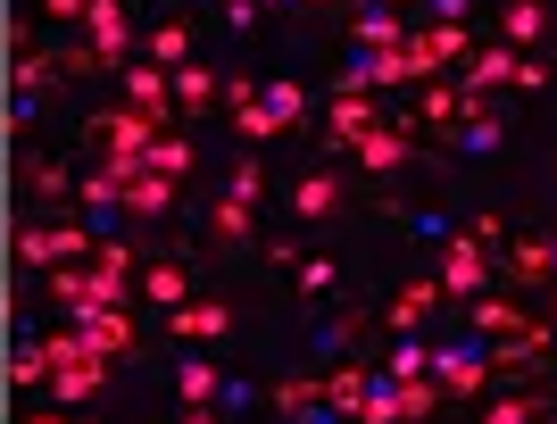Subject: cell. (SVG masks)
<instances>
[{"label":"cell","instance_id":"9a60e30c","mask_svg":"<svg viewBox=\"0 0 557 424\" xmlns=\"http://www.w3.org/2000/svg\"><path fill=\"white\" fill-rule=\"evenodd\" d=\"M184 291H191V283H184V266H150V300H159V308H175Z\"/></svg>","mask_w":557,"mask_h":424},{"label":"cell","instance_id":"3957f363","mask_svg":"<svg viewBox=\"0 0 557 424\" xmlns=\"http://www.w3.org/2000/svg\"><path fill=\"white\" fill-rule=\"evenodd\" d=\"M442 291H483V275H491V266H483V241H449V250H442Z\"/></svg>","mask_w":557,"mask_h":424},{"label":"cell","instance_id":"7a4b0ae2","mask_svg":"<svg viewBox=\"0 0 557 424\" xmlns=\"http://www.w3.org/2000/svg\"><path fill=\"white\" fill-rule=\"evenodd\" d=\"M442 59H466V25H424L408 42V67H442Z\"/></svg>","mask_w":557,"mask_h":424},{"label":"cell","instance_id":"52a82bcc","mask_svg":"<svg viewBox=\"0 0 557 424\" xmlns=\"http://www.w3.org/2000/svg\"><path fill=\"white\" fill-rule=\"evenodd\" d=\"M483 375H491V358H466V350L442 358V383H449V391H483Z\"/></svg>","mask_w":557,"mask_h":424},{"label":"cell","instance_id":"5bb4252c","mask_svg":"<svg viewBox=\"0 0 557 424\" xmlns=\"http://www.w3.org/2000/svg\"><path fill=\"white\" fill-rule=\"evenodd\" d=\"M258 117H267V125H292V117H300V92H292V84H275V92L258 100Z\"/></svg>","mask_w":557,"mask_h":424},{"label":"cell","instance_id":"9c48e42d","mask_svg":"<svg viewBox=\"0 0 557 424\" xmlns=\"http://www.w3.org/2000/svg\"><path fill=\"white\" fill-rule=\"evenodd\" d=\"M209 234L216 241H250V200H233V191H225V209L209 216Z\"/></svg>","mask_w":557,"mask_h":424},{"label":"cell","instance_id":"ffe728a7","mask_svg":"<svg viewBox=\"0 0 557 424\" xmlns=\"http://www.w3.org/2000/svg\"><path fill=\"white\" fill-rule=\"evenodd\" d=\"M483 424H533V400H491Z\"/></svg>","mask_w":557,"mask_h":424},{"label":"cell","instance_id":"44dd1931","mask_svg":"<svg viewBox=\"0 0 557 424\" xmlns=\"http://www.w3.org/2000/svg\"><path fill=\"white\" fill-rule=\"evenodd\" d=\"M159 100H166V75H134V109H141V117H150Z\"/></svg>","mask_w":557,"mask_h":424},{"label":"cell","instance_id":"6da1fadb","mask_svg":"<svg viewBox=\"0 0 557 424\" xmlns=\"http://www.w3.org/2000/svg\"><path fill=\"white\" fill-rule=\"evenodd\" d=\"M508 75H516V50H508V42L474 50V59H466V100H491L499 84H508Z\"/></svg>","mask_w":557,"mask_h":424},{"label":"cell","instance_id":"7c38bea8","mask_svg":"<svg viewBox=\"0 0 557 424\" xmlns=\"http://www.w3.org/2000/svg\"><path fill=\"white\" fill-rule=\"evenodd\" d=\"M474 325H483V333H533V325H524V316H516L508 300H483V308H474Z\"/></svg>","mask_w":557,"mask_h":424},{"label":"cell","instance_id":"4fadbf2b","mask_svg":"<svg viewBox=\"0 0 557 424\" xmlns=\"http://www.w3.org/2000/svg\"><path fill=\"white\" fill-rule=\"evenodd\" d=\"M184 25H159V34H150V59H159V67H184Z\"/></svg>","mask_w":557,"mask_h":424},{"label":"cell","instance_id":"d4e9b609","mask_svg":"<svg viewBox=\"0 0 557 424\" xmlns=\"http://www.w3.org/2000/svg\"><path fill=\"white\" fill-rule=\"evenodd\" d=\"M392 9H399V0H392Z\"/></svg>","mask_w":557,"mask_h":424},{"label":"cell","instance_id":"2e32d148","mask_svg":"<svg viewBox=\"0 0 557 424\" xmlns=\"http://www.w3.org/2000/svg\"><path fill=\"white\" fill-rule=\"evenodd\" d=\"M275 408L283 416H308V408H317V383H275Z\"/></svg>","mask_w":557,"mask_h":424},{"label":"cell","instance_id":"e0dca14e","mask_svg":"<svg viewBox=\"0 0 557 424\" xmlns=\"http://www.w3.org/2000/svg\"><path fill=\"white\" fill-rule=\"evenodd\" d=\"M175 92H184V100H191V109H200V100H209V92H216V75H200V67H175Z\"/></svg>","mask_w":557,"mask_h":424},{"label":"cell","instance_id":"d6986e66","mask_svg":"<svg viewBox=\"0 0 557 424\" xmlns=\"http://www.w3.org/2000/svg\"><path fill=\"white\" fill-rule=\"evenodd\" d=\"M424 358H433L424 341H399V350H392V375H399V383H408V375H424Z\"/></svg>","mask_w":557,"mask_h":424},{"label":"cell","instance_id":"8fae6325","mask_svg":"<svg viewBox=\"0 0 557 424\" xmlns=\"http://www.w3.org/2000/svg\"><path fill=\"white\" fill-rule=\"evenodd\" d=\"M433 291H442V283H408V291H399V308H392V325L408 333V325L424 316V308H433Z\"/></svg>","mask_w":557,"mask_h":424},{"label":"cell","instance_id":"30bf717a","mask_svg":"<svg viewBox=\"0 0 557 424\" xmlns=\"http://www.w3.org/2000/svg\"><path fill=\"white\" fill-rule=\"evenodd\" d=\"M367 125H374V109H367L358 92H342V100H333V134H342V141H358Z\"/></svg>","mask_w":557,"mask_h":424},{"label":"cell","instance_id":"8992f818","mask_svg":"<svg viewBox=\"0 0 557 424\" xmlns=\"http://www.w3.org/2000/svg\"><path fill=\"white\" fill-rule=\"evenodd\" d=\"M292 209L300 216H333L342 209V175H300V184H292Z\"/></svg>","mask_w":557,"mask_h":424},{"label":"cell","instance_id":"ba28073f","mask_svg":"<svg viewBox=\"0 0 557 424\" xmlns=\"http://www.w3.org/2000/svg\"><path fill=\"white\" fill-rule=\"evenodd\" d=\"M141 159L159 166V175H184V166H191V141H175V134H150V150H141Z\"/></svg>","mask_w":557,"mask_h":424},{"label":"cell","instance_id":"ac0fdd59","mask_svg":"<svg viewBox=\"0 0 557 424\" xmlns=\"http://www.w3.org/2000/svg\"><path fill=\"white\" fill-rule=\"evenodd\" d=\"M367 42H374V50H392V42H399V25H392V17H358V50H367Z\"/></svg>","mask_w":557,"mask_h":424},{"label":"cell","instance_id":"603a6c76","mask_svg":"<svg viewBox=\"0 0 557 424\" xmlns=\"http://www.w3.org/2000/svg\"><path fill=\"white\" fill-rule=\"evenodd\" d=\"M175 200V175H159V184H134V209H166Z\"/></svg>","mask_w":557,"mask_h":424},{"label":"cell","instance_id":"7402d4cb","mask_svg":"<svg viewBox=\"0 0 557 424\" xmlns=\"http://www.w3.org/2000/svg\"><path fill=\"white\" fill-rule=\"evenodd\" d=\"M184 333H200V341H209V333H225V308H184Z\"/></svg>","mask_w":557,"mask_h":424},{"label":"cell","instance_id":"cb8c5ba5","mask_svg":"<svg viewBox=\"0 0 557 424\" xmlns=\"http://www.w3.org/2000/svg\"><path fill=\"white\" fill-rule=\"evenodd\" d=\"M92 25H100V50H116V42H125V25H116V9H109V0L92 9Z\"/></svg>","mask_w":557,"mask_h":424},{"label":"cell","instance_id":"5b68a950","mask_svg":"<svg viewBox=\"0 0 557 424\" xmlns=\"http://www.w3.org/2000/svg\"><path fill=\"white\" fill-rule=\"evenodd\" d=\"M349 150H358V166H367V175H392V166L408 159V141H399V134H383V125H367V134L349 141Z\"/></svg>","mask_w":557,"mask_h":424},{"label":"cell","instance_id":"277c9868","mask_svg":"<svg viewBox=\"0 0 557 424\" xmlns=\"http://www.w3.org/2000/svg\"><path fill=\"white\" fill-rule=\"evenodd\" d=\"M541 34H549V9H541V0H508V9H499V42H541Z\"/></svg>","mask_w":557,"mask_h":424}]
</instances>
